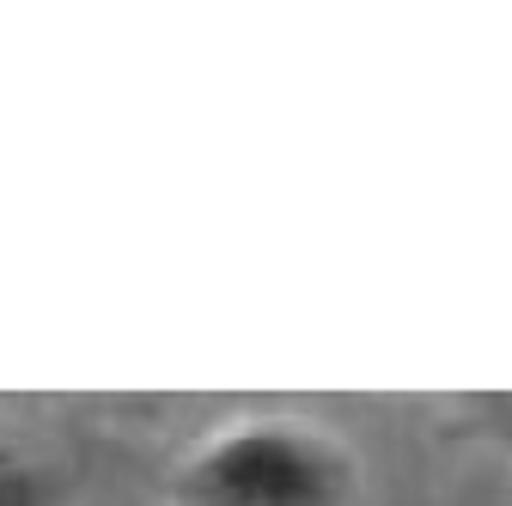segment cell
<instances>
[{
    "instance_id": "1",
    "label": "cell",
    "mask_w": 512,
    "mask_h": 506,
    "mask_svg": "<svg viewBox=\"0 0 512 506\" xmlns=\"http://www.w3.org/2000/svg\"><path fill=\"white\" fill-rule=\"evenodd\" d=\"M171 506H354V458L305 421H232L171 470Z\"/></svg>"
},
{
    "instance_id": "2",
    "label": "cell",
    "mask_w": 512,
    "mask_h": 506,
    "mask_svg": "<svg viewBox=\"0 0 512 506\" xmlns=\"http://www.w3.org/2000/svg\"><path fill=\"white\" fill-rule=\"evenodd\" d=\"M0 506H55V476L37 458L0 452Z\"/></svg>"
}]
</instances>
